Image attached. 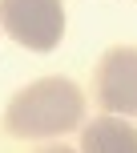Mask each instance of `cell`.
Returning a JSON list of instances; mask_svg holds the SVG:
<instances>
[{"instance_id":"obj_2","label":"cell","mask_w":137,"mask_h":153,"mask_svg":"<svg viewBox=\"0 0 137 153\" xmlns=\"http://www.w3.org/2000/svg\"><path fill=\"white\" fill-rule=\"evenodd\" d=\"M0 24L16 45L32 53H53L65 36L61 0H0Z\"/></svg>"},{"instance_id":"obj_5","label":"cell","mask_w":137,"mask_h":153,"mask_svg":"<svg viewBox=\"0 0 137 153\" xmlns=\"http://www.w3.org/2000/svg\"><path fill=\"white\" fill-rule=\"evenodd\" d=\"M40 153H73V149H65V145H48V149H40Z\"/></svg>"},{"instance_id":"obj_1","label":"cell","mask_w":137,"mask_h":153,"mask_svg":"<svg viewBox=\"0 0 137 153\" xmlns=\"http://www.w3.org/2000/svg\"><path fill=\"white\" fill-rule=\"evenodd\" d=\"M85 117V97L65 76H40L8 101L4 125L16 137H61Z\"/></svg>"},{"instance_id":"obj_3","label":"cell","mask_w":137,"mask_h":153,"mask_svg":"<svg viewBox=\"0 0 137 153\" xmlns=\"http://www.w3.org/2000/svg\"><path fill=\"white\" fill-rule=\"evenodd\" d=\"M97 101L109 113L137 117V48H109L97 65Z\"/></svg>"},{"instance_id":"obj_4","label":"cell","mask_w":137,"mask_h":153,"mask_svg":"<svg viewBox=\"0 0 137 153\" xmlns=\"http://www.w3.org/2000/svg\"><path fill=\"white\" fill-rule=\"evenodd\" d=\"M81 153H137V129L121 117H97L85 125Z\"/></svg>"}]
</instances>
